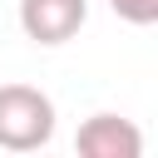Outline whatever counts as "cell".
Instances as JSON below:
<instances>
[{
  "mask_svg": "<svg viewBox=\"0 0 158 158\" xmlns=\"http://www.w3.org/2000/svg\"><path fill=\"white\" fill-rule=\"evenodd\" d=\"M54 138V104L35 84H0V148L35 153Z\"/></svg>",
  "mask_w": 158,
  "mask_h": 158,
  "instance_id": "obj_1",
  "label": "cell"
},
{
  "mask_svg": "<svg viewBox=\"0 0 158 158\" xmlns=\"http://www.w3.org/2000/svg\"><path fill=\"white\" fill-rule=\"evenodd\" d=\"M89 0H20V30L35 44H64L84 30Z\"/></svg>",
  "mask_w": 158,
  "mask_h": 158,
  "instance_id": "obj_2",
  "label": "cell"
},
{
  "mask_svg": "<svg viewBox=\"0 0 158 158\" xmlns=\"http://www.w3.org/2000/svg\"><path fill=\"white\" fill-rule=\"evenodd\" d=\"M74 148L84 158H138L143 153V133L128 118H118V114H94V118L79 123Z\"/></svg>",
  "mask_w": 158,
  "mask_h": 158,
  "instance_id": "obj_3",
  "label": "cell"
},
{
  "mask_svg": "<svg viewBox=\"0 0 158 158\" xmlns=\"http://www.w3.org/2000/svg\"><path fill=\"white\" fill-rule=\"evenodd\" d=\"M109 10L128 25H153L158 20V0H109Z\"/></svg>",
  "mask_w": 158,
  "mask_h": 158,
  "instance_id": "obj_4",
  "label": "cell"
}]
</instances>
